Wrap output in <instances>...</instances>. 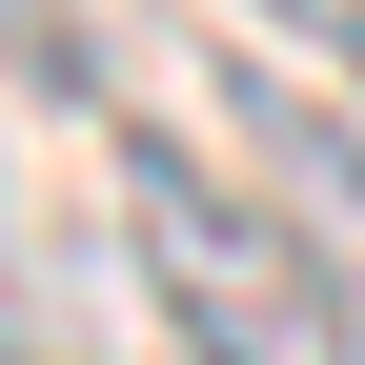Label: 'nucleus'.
<instances>
[{
  "mask_svg": "<svg viewBox=\"0 0 365 365\" xmlns=\"http://www.w3.org/2000/svg\"><path fill=\"white\" fill-rule=\"evenodd\" d=\"M223 102H244V143L284 163V203L325 223V244H365V143H345V122L304 102V81H223Z\"/></svg>",
  "mask_w": 365,
  "mask_h": 365,
  "instance_id": "2",
  "label": "nucleus"
},
{
  "mask_svg": "<svg viewBox=\"0 0 365 365\" xmlns=\"http://www.w3.org/2000/svg\"><path fill=\"white\" fill-rule=\"evenodd\" d=\"M122 244H143V304L182 325V365H365L325 223L244 203L203 143H143V122H122Z\"/></svg>",
  "mask_w": 365,
  "mask_h": 365,
  "instance_id": "1",
  "label": "nucleus"
},
{
  "mask_svg": "<svg viewBox=\"0 0 365 365\" xmlns=\"http://www.w3.org/2000/svg\"><path fill=\"white\" fill-rule=\"evenodd\" d=\"M0 365H81L61 284H41V223H21V163H0Z\"/></svg>",
  "mask_w": 365,
  "mask_h": 365,
  "instance_id": "3",
  "label": "nucleus"
},
{
  "mask_svg": "<svg viewBox=\"0 0 365 365\" xmlns=\"http://www.w3.org/2000/svg\"><path fill=\"white\" fill-rule=\"evenodd\" d=\"M284 41H325V61H365V0H264Z\"/></svg>",
  "mask_w": 365,
  "mask_h": 365,
  "instance_id": "4",
  "label": "nucleus"
}]
</instances>
